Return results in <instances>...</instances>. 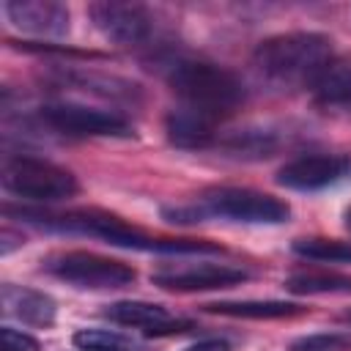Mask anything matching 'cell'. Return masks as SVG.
Segmentation results:
<instances>
[{
  "mask_svg": "<svg viewBox=\"0 0 351 351\" xmlns=\"http://www.w3.org/2000/svg\"><path fill=\"white\" fill-rule=\"evenodd\" d=\"M41 121L60 134L71 137H129L132 126L107 110H96L77 101H55L41 107Z\"/></svg>",
  "mask_w": 351,
  "mask_h": 351,
  "instance_id": "52a82bcc",
  "label": "cell"
},
{
  "mask_svg": "<svg viewBox=\"0 0 351 351\" xmlns=\"http://www.w3.org/2000/svg\"><path fill=\"white\" fill-rule=\"evenodd\" d=\"M315 101L326 110H351V63L332 60L313 80Z\"/></svg>",
  "mask_w": 351,
  "mask_h": 351,
  "instance_id": "9a60e30c",
  "label": "cell"
},
{
  "mask_svg": "<svg viewBox=\"0 0 351 351\" xmlns=\"http://www.w3.org/2000/svg\"><path fill=\"white\" fill-rule=\"evenodd\" d=\"M104 318L118 324V326H137V329H148V335H165L173 326L170 313L162 304L154 302H112L104 307Z\"/></svg>",
  "mask_w": 351,
  "mask_h": 351,
  "instance_id": "5bb4252c",
  "label": "cell"
},
{
  "mask_svg": "<svg viewBox=\"0 0 351 351\" xmlns=\"http://www.w3.org/2000/svg\"><path fill=\"white\" fill-rule=\"evenodd\" d=\"M93 351H101V348H93Z\"/></svg>",
  "mask_w": 351,
  "mask_h": 351,
  "instance_id": "4316f807",
  "label": "cell"
},
{
  "mask_svg": "<svg viewBox=\"0 0 351 351\" xmlns=\"http://www.w3.org/2000/svg\"><path fill=\"white\" fill-rule=\"evenodd\" d=\"M167 85L181 96L186 107H195L217 121L230 115L244 101L241 80L217 63L173 60L167 69Z\"/></svg>",
  "mask_w": 351,
  "mask_h": 351,
  "instance_id": "3957f363",
  "label": "cell"
},
{
  "mask_svg": "<svg viewBox=\"0 0 351 351\" xmlns=\"http://www.w3.org/2000/svg\"><path fill=\"white\" fill-rule=\"evenodd\" d=\"M44 269L77 288H123L129 282H134V269L123 261L115 258H104L96 252H85V250H69V252H58L49 255L44 261Z\"/></svg>",
  "mask_w": 351,
  "mask_h": 351,
  "instance_id": "8992f818",
  "label": "cell"
},
{
  "mask_svg": "<svg viewBox=\"0 0 351 351\" xmlns=\"http://www.w3.org/2000/svg\"><path fill=\"white\" fill-rule=\"evenodd\" d=\"M14 27L33 36L60 38L69 33V8L55 0H8L3 5Z\"/></svg>",
  "mask_w": 351,
  "mask_h": 351,
  "instance_id": "8fae6325",
  "label": "cell"
},
{
  "mask_svg": "<svg viewBox=\"0 0 351 351\" xmlns=\"http://www.w3.org/2000/svg\"><path fill=\"white\" fill-rule=\"evenodd\" d=\"M74 346H80L82 351H93V348H101V351H123L129 348L132 343L123 340L121 335L115 332H101V329H80L74 335Z\"/></svg>",
  "mask_w": 351,
  "mask_h": 351,
  "instance_id": "7402d4cb",
  "label": "cell"
},
{
  "mask_svg": "<svg viewBox=\"0 0 351 351\" xmlns=\"http://www.w3.org/2000/svg\"><path fill=\"white\" fill-rule=\"evenodd\" d=\"M343 318H346V321H351V310H348V313H346V315H343Z\"/></svg>",
  "mask_w": 351,
  "mask_h": 351,
  "instance_id": "484cf974",
  "label": "cell"
},
{
  "mask_svg": "<svg viewBox=\"0 0 351 351\" xmlns=\"http://www.w3.org/2000/svg\"><path fill=\"white\" fill-rule=\"evenodd\" d=\"M348 170H351V159H346V156L304 154L280 167L277 184L288 186V189H299V192H313V189H324V186L340 181L343 176H348Z\"/></svg>",
  "mask_w": 351,
  "mask_h": 351,
  "instance_id": "30bf717a",
  "label": "cell"
},
{
  "mask_svg": "<svg viewBox=\"0 0 351 351\" xmlns=\"http://www.w3.org/2000/svg\"><path fill=\"white\" fill-rule=\"evenodd\" d=\"M293 252L310 261L351 263V241H337V239H296Z\"/></svg>",
  "mask_w": 351,
  "mask_h": 351,
  "instance_id": "d6986e66",
  "label": "cell"
},
{
  "mask_svg": "<svg viewBox=\"0 0 351 351\" xmlns=\"http://www.w3.org/2000/svg\"><path fill=\"white\" fill-rule=\"evenodd\" d=\"M291 351H351V332H318L291 343Z\"/></svg>",
  "mask_w": 351,
  "mask_h": 351,
  "instance_id": "44dd1931",
  "label": "cell"
},
{
  "mask_svg": "<svg viewBox=\"0 0 351 351\" xmlns=\"http://www.w3.org/2000/svg\"><path fill=\"white\" fill-rule=\"evenodd\" d=\"M250 269L233 266V263H162L151 271V282L165 291H214V288H230L244 280H250Z\"/></svg>",
  "mask_w": 351,
  "mask_h": 351,
  "instance_id": "ba28073f",
  "label": "cell"
},
{
  "mask_svg": "<svg viewBox=\"0 0 351 351\" xmlns=\"http://www.w3.org/2000/svg\"><path fill=\"white\" fill-rule=\"evenodd\" d=\"M3 189L33 200V203H58V200H69L77 195V178L47 159H36V156H11L3 162V173H0Z\"/></svg>",
  "mask_w": 351,
  "mask_h": 351,
  "instance_id": "277c9868",
  "label": "cell"
},
{
  "mask_svg": "<svg viewBox=\"0 0 351 351\" xmlns=\"http://www.w3.org/2000/svg\"><path fill=\"white\" fill-rule=\"evenodd\" d=\"M343 219H346V228L351 230V206H346V211H343Z\"/></svg>",
  "mask_w": 351,
  "mask_h": 351,
  "instance_id": "d4e9b609",
  "label": "cell"
},
{
  "mask_svg": "<svg viewBox=\"0 0 351 351\" xmlns=\"http://www.w3.org/2000/svg\"><path fill=\"white\" fill-rule=\"evenodd\" d=\"M184 351H230L228 348V343L225 340H200V343H195V346H189V348H184Z\"/></svg>",
  "mask_w": 351,
  "mask_h": 351,
  "instance_id": "cb8c5ba5",
  "label": "cell"
},
{
  "mask_svg": "<svg viewBox=\"0 0 351 351\" xmlns=\"http://www.w3.org/2000/svg\"><path fill=\"white\" fill-rule=\"evenodd\" d=\"M332 60V41L321 33H280L263 38L252 52V63L269 80L307 88Z\"/></svg>",
  "mask_w": 351,
  "mask_h": 351,
  "instance_id": "7a4b0ae2",
  "label": "cell"
},
{
  "mask_svg": "<svg viewBox=\"0 0 351 351\" xmlns=\"http://www.w3.org/2000/svg\"><path fill=\"white\" fill-rule=\"evenodd\" d=\"M200 222L206 217H225L247 225H280L288 222L291 206L269 192H258L250 186H217L208 189L200 203H195Z\"/></svg>",
  "mask_w": 351,
  "mask_h": 351,
  "instance_id": "5b68a950",
  "label": "cell"
},
{
  "mask_svg": "<svg viewBox=\"0 0 351 351\" xmlns=\"http://www.w3.org/2000/svg\"><path fill=\"white\" fill-rule=\"evenodd\" d=\"M165 132H167V140L178 148H189V151L208 148L217 140V118H211L195 107L178 104L167 112Z\"/></svg>",
  "mask_w": 351,
  "mask_h": 351,
  "instance_id": "7c38bea8",
  "label": "cell"
},
{
  "mask_svg": "<svg viewBox=\"0 0 351 351\" xmlns=\"http://www.w3.org/2000/svg\"><path fill=\"white\" fill-rule=\"evenodd\" d=\"M0 351H41L38 340L14 329V326H3L0 329Z\"/></svg>",
  "mask_w": 351,
  "mask_h": 351,
  "instance_id": "603a6c76",
  "label": "cell"
},
{
  "mask_svg": "<svg viewBox=\"0 0 351 351\" xmlns=\"http://www.w3.org/2000/svg\"><path fill=\"white\" fill-rule=\"evenodd\" d=\"M222 145L236 156H255L258 159V156H271V151L277 148V140L266 129H244V132L230 134Z\"/></svg>",
  "mask_w": 351,
  "mask_h": 351,
  "instance_id": "ffe728a7",
  "label": "cell"
},
{
  "mask_svg": "<svg viewBox=\"0 0 351 351\" xmlns=\"http://www.w3.org/2000/svg\"><path fill=\"white\" fill-rule=\"evenodd\" d=\"M88 14L104 38L123 44V47L143 44L154 27L148 8L140 3H112V0L90 3Z\"/></svg>",
  "mask_w": 351,
  "mask_h": 351,
  "instance_id": "9c48e42d",
  "label": "cell"
},
{
  "mask_svg": "<svg viewBox=\"0 0 351 351\" xmlns=\"http://www.w3.org/2000/svg\"><path fill=\"white\" fill-rule=\"evenodd\" d=\"M285 291L296 296H315V293H351V277L329 269H299L285 277Z\"/></svg>",
  "mask_w": 351,
  "mask_h": 351,
  "instance_id": "e0dca14e",
  "label": "cell"
},
{
  "mask_svg": "<svg viewBox=\"0 0 351 351\" xmlns=\"http://www.w3.org/2000/svg\"><path fill=\"white\" fill-rule=\"evenodd\" d=\"M60 85H71L77 90H88L104 99H134L140 90L134 82L112 77V74H96V71H82V69H63L58 71Z\"/></svg>",
  "mask_w": 351,
  "mask_h": 351,
  "instance_id": "2e32d148",
  "label": "cell"
},
{
  "mask_svg": "<svg viewBox=\"0 0 351 351\" xmlns=\"http://www.w3.org/2000/svg\"><path fill=\"white\" fill-rule=\"evenodd\" d=\"M19 217L25 222H33L38 228L49 230H66V233H82V236H96L107 244L115 247H129V250H151V252H173V255H200V252H222V247L208 244V241H195V239H154L132 225H126L121 217L104 214V211H66V214H44V211H30L22 208Z\"/></svg>",
  "mask_w": 351,
  "mask_h": 351,
  "instance_id": "6da1fadb",
  "label": "cell"
},
{
  "mask_svg": "<svg viewBox=\"0 0 351 351\" xmlns=\"http://www.w3.org/2000/svg\"><path fill=\"white\" fill-rule=\"evenodd\" d=\"M0 302H3V313L27 324V326H52L55 315H58V304L52 296H47L44 291H33V288H22V285H11L5 282L0 288Z\"/></svg>",
  "mask_w": 351,
  "mask_h": 351,
  "instance_id": "4fadbf2b",
  "label": "cell"
},
{
  "mask_svg": "<svg viewBox=\"0 0 351 351\" xmlns=\"http://www.w3.org/2000/svg\"><path fill=\"white\" fill-rule=\"evenodd\" d=\"M203 310L214 313V315H230V318H285V315L302 313L299 304L277 302V299H269V302H211V304H203Z\"/></svg>",
  "mask_w": 351,
  "mask_h": 351,
  "instance_id": "ac0fdd59",
  "label": "cell"
}]
</instances>
